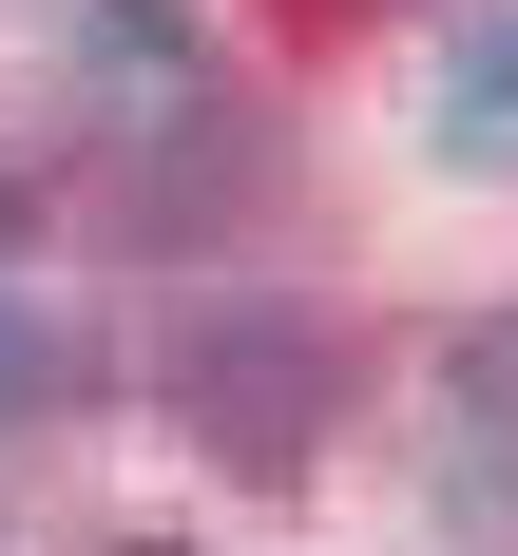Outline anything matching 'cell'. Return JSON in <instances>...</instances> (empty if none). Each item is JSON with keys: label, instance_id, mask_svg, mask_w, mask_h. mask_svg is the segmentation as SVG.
Wrapping results in <instances>:
<instances>
[{"label": "cell", "instance_id": "1", "mask_svg": "<svg viewBox=\"0 0 518 556\" xmlns=\"http://www.w3.org/2000/svg\"><path fill=\"white\" fill-rule=\"evenodd\" d=\"M154 403L230 480H288V460L327 442V403H345V345H327V307H212V327H173Z\"/></svg>", "mask_w": 518, "mask_h": 556}, {"label": "cell", "instance_id": "2", "mask_svg": "<svg viewBox=\"0 0 518 556\" xmlns=\"http://www.w3.org/2000/svg\"><path fill=\"white\" fill-rule=\"evenodd\" d=\"M422 135H442L460 173H518V20H460L442 77H422Z\"/></svg>", "mask_w": 518, "mask_h": 556}, {"label": "cell", "instance_id": "3", "mask_svg": "<svg viewBox=\"0 0 518 556\" xmlns=\"http://www.w3.org/2000/svg\"><path fill=\"white\" fill-rule=\"evenodd\" d=\"M77 58H97V97L173 115L192 97V0H77Z\"/></svg>", "mask_w": 518, "mask_h": 556}, {"label": "cell", "instance_id": "4", "mask_svg": "<svg viewBox=\"0 0 518 556\" xmlns=\"http://www.w3.org/2000/svg\"><path fill=\"white\" fill-rule=\"evenodd\" d=\"M39 403H58V327H39V307H0V422H39Z\"/></svg>", "mask_w": 518, "mask_h": 556}, {"label": "cell", "instance_id": "5", "mask_svg": "<svg viewBox=\"0 0 518 556\" xmlns=\"http://www.w3.org/2000/svg\"><path fill=\"white\" fill-rule=\"evenodd\" d=\"M115 556H173V538H115Z\"/></svg>", "mask_w": 518, "mask_h": 556}]
</instances>
